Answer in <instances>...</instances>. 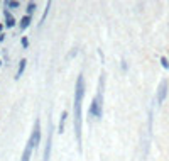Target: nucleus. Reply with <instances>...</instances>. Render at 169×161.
Listing matches in <instances>:
<instances>
[{"label": "nucleus", "instance_id": "f03ea898", "mask_svg": "<svg viewBox=\"0 0 169 161\" xmlns=\"http://www.w3.org/2000/svg\"><path fill=\"white\" fill-rule=\"evenodd\" d=\"M103 87H105V77L102 75V78H100L98 93H96V97L93 99L92 107H90V115H93V117H96V119L103 117Z\"/></svg>", "mask_w": 169, "mask_h": 161}, {"label": "nucleus", "instance_id": "f257e3e1", "mask_svg": "<svg viewBox=\"0 0 169 161\" xmlns=\"http://www.w3.org/2000/svg\"><path fill=\"white\" fill-rule=\"evenodd\" d=\"M84 95V78L80 75L74 85V100H73V127H74V137H76L78 148L81 149V103Z\"/></svg>", "mask_w": 169, "mask_h": 161}, {"label": "nucleus", "instance_id": "9b49d317", "mask_svg": "<svg viewBox=\"0 0 169 161\" xmlns=\"http://www.w3.org/2000/svg\"><path fill=\"white\" fill-rule=\"evenodd\" d=\"M34 12H36V4H32V2L27 4V15H32Z\"/></svg>", "mask_w": 169, "mask_h": 161}, {"label": "nucleus", "instance_id": "0eeeda50", "mask_svg": "<svg viewBox=\"0 0 169 161\" xmlns=\"http://www.w3.org/2000/svg\"><path fill=\"white\" fill-rule=\"evenodd\" d=\"M31 21H32V17H31V15H24V17L20 19V24H19V26H20V31L27 29V27L31 26Z\"/></svg>", "mask_w": 169, "mask_h": 161}, {"label": "nucleus", "instance_id": "1a4fd4ad", "mask_svg": "<svg viewBox=\"0 0 169 161\" xmlns=\"http://www.w3.org/2000/svg\"><path fill=\"white\" fill-rule=\"evenodd\" d=\"M26 65H27L26 59H20V65H19V68H17V75H15V78H20V77H22L24 70H26Z\"/></svg>", "mask_w": 169, "mask_h": 161}, {"label": "nucleus", "instance_id": "39448f33", "mask_svg": "<svg viewBox=\"0 0 169 161\" xmlns=\"http://www.w3.org/2000/svg\"><path fill=\"white\" fill-rule=\"evenodd\" d=\"M166 95H167V81L162 80L161 83H159L157 93H156V102H157V105H161V103L166 100Z\"/></svg>", "mask_w": 169, "mask_h": 161}, {"label": "nucleus", "instance_id": "4468645a", "mask_svg": "<svg viewBox=\"0 0 169 161\" xmlns=\"http://www.w3.org/2000/svg\"><path fill=\"white\" fill-rule=\"evenodd\" d=\"M27 44H29V43H27V37H22V46H24V48H27Z\"/></svg>", "mask_w": 169, "mask_h": 161}, {"label": "nucleus", "instance_id": "ddd939ff", "mask_svg": "<svg viewBox=\"0 0 169 161\" xmlns=\"http://www.w3.org/2000/svg\"><path fill=\"white\" fill-rule=\"evenodd\" d=\"M161 63H162V66H164V68H169V61L166 58H161Z\"/></svg>", "mask_w": 169, "mask_h": 161}, {"label": "nucleus", "instance_id": "6e6552de", "mask_svg": "<svg viewBox=\"0 0 169 161\" xmlns=\"http://www.w3.org/2000/svg\"><path fill=\"white\" fill-rule=\"evenodd\" d=\"M32 149H34V148L27 143L26 149H24V154H22V159H20V161H29L31 159V154H32Z\"/></svg>", "mask_w": 169, "mask_h": 161}, {"label": "nucleus", "instance_id": "7ed1b4c3", "mask_svg": "<svg viewBox=\"0 0 169 161\" xmlns=\"http://www.w3.org/2000/svg\"><path fill=\"white\" fill-rule=\"evenodd\" d=\"M27 143H29L34 149L39 146V143H41V121H39V119L34 122L32 132H31V137H29V141H27Z\"/></svg>", "mask_w": 169, "mask_h": 161}, {"label": "nucleus", "instance_id": "f8f14e48", "mask_svg": "<svg viewBox=\"0 0 169 161\" xmlns=\"http://www.w3.org/2000/svg\"><path fill=\"white\" fill-rule=\"evenodd\" d=\"M19 2H5V9H17Z\"/></svg>", "mask_w": 169, "mask_h": 161}, {"label": "nucleus", "instance_id": "dca6fc26", "mask_svg": "<svg viewBox=\"0 0 169 161\" xmlns=\"http://www.w3.org/2000/svg\"><path fill=\"white\" fill-rule=\"evenodd\" d=\"M0 65H2V61H0Z\"/></svg>", "mask_w": 169, "mask_h": 161}, {"label": "nucleus", "instance_id": "20e7f679", "mask_svg": "<svg viewBox=\"0 0 169 161\" xmlns=\"http://www.w3.org/2000/svg\"><path fill=\"white\" fill-rule=\"evenodd\" d=\"M51 148H52V124L49 122V125H48V141H46L42 161H49V158H51Z\"/></svg>", "mask_w": 169, "mask_h": 161}, {"label": "nucleus", "instance_id": "9d476101", "mask_svg": "<svg viewBox=\"0 0 169 161\" xmlns=\"http://www.w3.org/2000/svg\"><path fill=\"white\" fill-rule=\"evenodd\" d=\"M66 115H68L66 112H63V115H61V121H59V132H63V131H64V121H66Z\"/></svg>", "mask_w": 169, "mask_h": 161}, {"label": "nucleus", "instance_id": "2eb2a0df", "mask_svg": "<svg viewBox=\"0 0 169 161\" xmlns=\"http://www.w3.org/2000/svg\"><path fill=\"white\" fill-rule=\"evenodd\" d=\"M0 32H2V26H0ZM0 36H2V34H0Z\"/></svg>", "mask_w": 169, "mask_h": 161}, {"label": "nucleus", "instance_id": "423d86ee", "mask_svg": "<svg viewBox=\"0 0 169 161\" xmlns=\"http://www.w3.org/2000/svg\"><path fill=\"white\" fill-rule=\"evenodd\" d=\"M4 15H5V27H7V29L14 27V26H15V19L12 17L10 10H7V9H5V10H4Z\"/></svg>", "mask_w": 169, "mask_h": 161}]
</instances>
